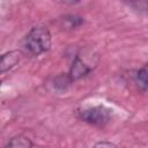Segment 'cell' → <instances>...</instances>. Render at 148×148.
<instances>
[{
  "mask_svg": "<svg viewBox=\"0 0 148 148\" xmlns=\"http://www.w3.org/2000/svg\"><path fill=\"white\" fill-rule=\"evenodd\" d=\"M52 35L45 25L32 27L23 39V49L32 57H38L51 49Z\"/></svg>",
  "mask_w": 148,
  "mask_h": 148,
  "instance_id": "6da1fadb",
  "label": "cell"
},
{
  "mask_svg": "<svg viewBox=\"0 0 148 148\" xmlns=\"http://www.w3.org/2000/svg\"><path fill=\"white\" fill-rule=\"evenodd\" d=\"M133 81L136 84V87L142 91H147V86H148V80H147V66H142L141 68L136 69L133 74Z\"/></svg>",
  "mask_w": 148,
  "mask_h": 148,
  "instance_id": "5b68a950",
  "label": "cell"
},
{
  "mask_svg": "<svg viewBox=\"0 0 148 148\" xmlns=\"http://www.w3.org/2000/svg\"><path fill=\"white\" fill-rule=\"evenodd\" d=\"M94 146L95 147H117L116 143L110 142V141H99V142H96Z\"/></svg>",
  "mask_w": 148,
  "mask_h": 148,
  "instance_id": "ba28073f",
  "label": "cell"
},
{
  "mask_svg": "<svg viewBox=\"0 0 148 148\" xmlns=\"http://www.w3.org/2000/svg\"><path fill=\"white\" fill-rule=\"evenodd\" d=\"M0 87H1V80H0Z\"/></svg>",
  "mask_w": 148,
  "mask_h": 148,
  "instance_id": "30bf717a",
  "label": "cell"
},
{
  "mask_svg": "<svg viewBox=\"0 0 148 148\" xmlns=\"http://www.w3.org/2000/svg\"><path fill=\"white\" fill-rule=\"evenodd\" d=\"M65 3H68V5H74V3H77L80 2L81 0H62Z\"/></svg>",
  "mask_w": 148,
  "mask_h": 148,
  "instance_id": "9c48e42d",
  "label": "cell"
},
{
  "mask_svg": "<svg viewBox=\"0 0 148 148\" xmlns=\"http://www.w3.org/2000/svg\"><path fill=\"white\" fill-rule=\"evenodd\" d=\"M79 118L95 127H104L108 125L113 116V111L105 105H94L81 109L77 112Z\"/></svg>",
  "mask_w": 148,
  "mask_h": 148,
  "instance_id": "3957f363",
  "label": "cell"
},
{
  "mask_svg": "<svg viewBox=\"0 0 148 148\" xmlns=\"http://www.w3.org/2000/svg\"><path fill=\"white\" fill-rule=\"evenodd\" d=\"M64 21L69 24V28H77V27H80V25L83 23V18H82L81 16L74 15V14L66 15V16L64 17Z\"/></svg>",
  "mask_w": 148,
  "mask_h": 148,
  "instance_id": "52a82bcc",
  "label": "cell"
},
{
  "mask_svg": "<svg viewBox=\"0 0 148 148\" xmlns=\"http://www.w3.org/2000/svg\"><path fill=\"white\" fill-rule=\"evenodd\" d=\"M21 60V51L10 50L0 56V74L7 73L13 69Z\"/></svg>",
  "mask_w": 148,
  "mask_h": 148,
  "instance_id": "277c9868",
  "label": "cell"
},
{
  "mask_svg": "<svg viewBox=\"0 0 148 148\" xmlns=\"http://www.w3.org/2000/svg\"><path fill=\"white\" fill-rule=\"evenodd\" d=\"M6 147H14V148H31L34 147V142L23 134H17L6 143Z\"/></svg>",
  "mask_w": 148,
  "mask_h": 148,
  "instance_id": "8992f818",
  "label": "cell"
},
{
  "mask_svg": "<svg viewBox=\"0 0 148 148\" xmlns=\"http://www.w3.org/2000/svg\"><path fill=\"white\" fill-rule=\"evenodd\" d=\"M98 64V57L94 53V51L90 50H82L73 59V62L69 67L68 77L72 82H75L77 80H81L89 75L97 66Z\"/></svg>",
  "mask_w": 148,
  "mask_h": 148,
  "instance_id": "7a4b0ae2",
  "label": "cell"
}]
</instances>
